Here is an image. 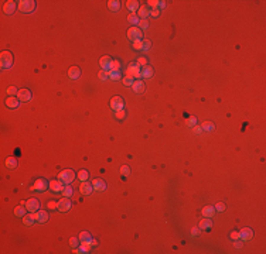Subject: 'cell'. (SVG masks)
<instances>
[{
  "instance_id": "1",
  "label": "cell",
  "mask_w": 266,
  "mask_h": 254,
  "mask_svg": "<svg viewBox=\"0 0 266 254\" xmlns=\"http://www.w3.org/2000/svg\"><path fill=\"white\" fill-rule=\"evenodd\" d=\"M12 65H13V55H12V52L3 51V52L0 54V66H1L3 69H7V68H10Z\"/></svg>"
},
{
  "instance_id": "2",
  "label": "cell",
  "mask_w": 266,
  "mask_h": 254,
  "mask_svg": "<svg viewBox=\"0 0 266 254\" xmlns=\"http://www.w3.org/2000/svg\"><path fill=\"white\" fill-rule=\"evenodd\" d=\"M58 179L65 185L71 184L72 181L75 179V172L72 171V170H64V171H61L58 174Z\"/></svg>"
},
{
  "instance_id": "3",
  "label": "cell",
  "mask_w": 266,
  "mask_h": 254,
  "mask_svg": "<svg viewBox=\"0 0 266 254\" xmlns=\"http://www.w3.org/2000/svg\"><path fill=\"white\" fill-rule=\"evenodd\" d=\"M19 9L23 13H31L36 9V1L34 0H20L19 1Z\"/></svg>"
},
{
  "instance_id": "4",
  "label": "cell",
  "mask_w": 266,
  "mask_h": 254,
  "mask_svg": "<svg viewBox=\"0 0 266 254\" xmlns=\"http://www.w3.org/2000/svg\"><path fill=\"white\" fill-rule=\"evenodd\" d=\"M142 30L137 28V27H130L128 30V38L132 41H137V40H142Z\"/></svg>"
},
{
  "instance_id": "5",
  "label": "cell",
  "mask_w": 266,
  "mask_h": 254,
  "mask_svg": "<svg viewBox=\"0 0 266 254\" xmlns=\"http://www.w3.org/2000/svg\"><path fill=\"white\" fill-rule=\"evenodd\" d=\"M126 75H130L133 78H142V71H140L137 64H130L126 69Z\"/></svg>"
},
{
  "instance_id": "6",
  "label": "cell",
  "mask_w": 266,
  "mask_h": 254,
  "mask_svg": "<svg viewBox=\"0 0 266 254\" xmlns=\"http://www.w3.org/2000/svg\"><path fill=\"white\" fill-rule=\"evenodd\" d=\"M110 109H113L115 112L116 110H122L123 109V99L120 96H113L110 99Z\"/></svg>"
},
{
  "instance_id": "7",
  "label": "cell",
  "mask_w": 266,
  "mask_h": 254,
  "mask_svg": "<svg viewBox=\"0 0 266 254\" xmlns=\"http://www.w3.org/2000/svg\"><path fill=\"white\" fill-rule=\"evenodd\" d=\"M112 64H113V59H112L110 57H108V55H105V57H102L101 59H99L101 68H102L104 71H108V72L112 69Z\"/></svg>"
},
{
  "instance_id": "8",
  "label": "cell",
  "mask_w": 266,
  "mask_h": 254,
  "mask_svg": "<svg viewBox=\"0 0 266 254\" xmlns=\"http://www.w3.org/2000/svg\"><path fill=\"white\" fill-rule=\"evenodd\" d=\"M26 208L28 212H33V213H36L37 210L40 209V202L36 199V198H31V199H28L26 201Z\"/></svg>"
},
{
  "instance_id": "9",
  "label": "cell",
  "mask_w": 266,
  "mask_h": 254,
  "mask_svg": "<svg viewBox=\"0 0 266 254\" xmlns=\"http://www.w3.org/2000/svg\"><path fill=\"white\" fill-rule=\"evenodd\" d=\"M48 186H50V182H47L46 179L40 178V179H37V181L34 182V185L31 186V189H36V190H40V192H43V190H46Z\"/></svg>"
},
{
  "instance_id": "10",
  "label": "cell",
  "mask_w": 266,
  "mask_h": 254,
  "mask_svg": "<svg viewBox=\"0 0 266 254\" xmlns=\"http://www.w3.org/2000/svg\"><path fill=\"white\" fill-rule=\"evenodd\" d=\"M57 209H58L59 212H68V210L71 209V201H70L68 198H65V196L62 198V199H59Z\"/></svg>"
},
{
  "instance_id": "11",
  "label": "cell",
  "mask_w": 266,
  "mask_h": 254,
  "mask_svg": "<svg viewBox=\"0 0 266 254\" xmlns=\"http://www.w3.org/2000/svg\"><path fill=\"white\" fill-rule=\"evenodd\" d=\"M17 97H19L20 102H28V100H31L33 95L28 89H20L19 92H17Z\"/></svg>"
},
{
  "instance_id": "12",
  "label": "cell",
  "mask_w": 266,
  "mask_h": 254,
  "mask_svg": "<svg viewBox=\"0 0 266 254\" xmlns=\"http://www.w3.org/2000/svg\"><path fill=\"white\" fill-rule=\"evenodd\" d=\"M79 190H81V193H82V195H85V196L91 195V192L93 190L92 182L89 184L88 181H82V184H81V186H79Z\"/></svg>"
},
{
  "instance_id": "13",
  "label": "cell",
  "mask_w": 266,
  "mask_h": 254,
  "mask_svg": "<svg viewBox=\"0 0 266 254\" xmlns=\"http://www.w3.org/2000/svg\"><path fill=\"white\" fill-rule=\"evenodd\" d=\"M253 237V232L251 230L249 227H245V229H242L239 232V239L242 241H248V240H251Z\"/></svg>"
},
{
  "instance_id": "14",
  "label": "cell",
  "mask_w": 266,
  "mask_h": 254,
  "mask_svg": "<svg viewBox=\"0 0 266 254\" xmlns=\"http://www.w3.org/2000/svg\"><path fill=\"white\" fill-rule=\"evenodd\" d=\"M14 10H16V1H13V0H9V1H6L3 4V12L6 14H9V16H12L14 13Z\"/></svg>"
},
{
  "instance_id": "15",
  "label": "cell",
  "mask_w": 266,
  "mask_h": 254,
  "mask_svg": "<svg viewBox=\"0 0 266 254\" xmlns=\"http://www.w3.org/2000/svg\"><path fill=\"white\" fill-rule=\"evenodd\" d=\"M92 186H93V189L95 190H105L106 189V184H105L104 179H101V178H95V179L92 181Z\"/></svg>"
},
{
  "instance_id": "16",
  "label": "cell",
  "mask_w": 266,
  "mask_h": 254,
  "mask_svg": "<svg viewBox=\"0 0 266 254\" xmlns=\"http://www.w3.org/2000/svg\"><path fill=\"white\" fill-rule=\"evenodd\" d=\"M19 103H20L19 97H14V96H9L6 99V106L9 109H16L19 106Z\"/></svg>"
},
{
  "instance_id": "17",
  "label": "cell",
  "mask_w": 266,
  "mask_h": 254,
  "mask_svg": "<svg viewBox=\"0 0 266 254\" xmlns=\"http://www.w3.org/2000/svg\"><path fill=\"white\" fill-rule=\"evenodd\" d=\"M36 220L38 223H44L48 220V213H47L46 210H37L36 212Z\"/></svg>"
},
{
  "instance_id": "18",
  "label": "cell",
  "mask_w": 266,
  "mask_h": 254,
  "mask_svg": "<svg viewBox=\"0 0 266 254\" xmlns=\"http://www.w3.org/2000/svg\"><path fill=\"white\" fill-rule=\"evenodd\" d=\"M137 16L140 17V20H146L147 16H150V9L149 6H140L137 10Z\"/></svg>"
},
{
  "instance_id": "19",
  "label": "cell",
  "mask_w": 266,
  "mask_h": 254,
  "mask_svg": "<svg viewBox=\"0 0 266 254\" xmlns=\"http://www.w3.org/2000/svg\"><path fill=\"white\" fill-rule=\"evenodd\" d=\"M50 188H51L54 192H62V189H64V184L61 182V181H51L50 182Z\"/></svg>"
},
{
  "instance_id": "20",
  "label": "cell",
  "mask_w": 266,
  "mask_h": 254,
  "mask_svg": "<svg viewBox=\"0 0 266 254\" xmlns=\"http://www.w3.org/2000/svg\"><path fill=\"white\" fill-rule=\"evenodd\" d=\"M34 222H37V220H36V213L30 212V215H24V216H23V223H24L26 226H31Z\"/></svg>"
},
{
  "instance_id": "21",
  "label": "cell",
  "mask_w": 266,
  "mask_h": 254,
  "mask_svg": "<svg viewBox=\"0 0 266 254\" xmlns=\"http://www.w3.org/2000/svg\"><path fill=\"white\" fill-rule=\"evenodd\" d=\"M201 213L204 217H212V216L215 215V208L214 206H204Z\"/></svg>"
},
{
  "instance_id": "22",
  "label": "cell",
  "mask_w": 266,
  "mask_h": 254,
  "mask_svg": "<svg viewBox=\"0 0 266 254\" xmlns=\"http://www.w3.org/2000/svg\"><path fill=\"white\" fill-rule=\"evenodd\" d=\"M132 88L135 90V93H143V92H144V82H142V81H135L133 85H132Z\"/></svg>"
},
{
  "instance_id": "23",
  "label": "cell",
  "mask_w": 266,
  "mask_h": 254,
  "mask_svg": "<svg viewBox=\"0 0 266 254\" xmlns=\"http://www.w3.org/2000/svg\"><path fill=\"white\" fill-rule=\"evenodd\" d=\"M79 75H81V71H79L78 66H71V68L68 69V76H70L71 79H78Z\"/></svg>"
},
{
  "instance_id": "24",
  "label": "cell",
  "mask_w": 266,
  "mask_h": 254,
  "mask_svg": "<svg viewBox=\"0 0 266 254\" xmlns=\"http://www.w3.org/2000/svg\"><path fill=\"white\" fill-rule=\"evenodd\" d=\"M198 227L201 229V230H207V229L212 227V220L209 219V217H204L201 222H200V226Z\"/></svg>"
},
{
  "instance_id": "25",
  "label": "cell",
  "mask_w": 266,
  "mask_h": 254,
  "mask_svg": "<svg viewBox=\"0 0 266 254\" xmlns=\"http://www.w3.org/2000/svg\"><path fill=\"white\" fill-rule=\"evenodd\" d=\"M126 7H128L132 13H135L136 10H139L140 6H139V1H136V0H128V1H126Z\"/></svg>"
},
{
  "instance_id": "26",
  "label": "cell",
  "mask_w": 266,
  "mask_h": 254,
  "mask_svg": "<svg viewBox=\"0 0 266 254\" xmlns=\"http://www.w3.org/2000/svg\"><path fill=\"white\" fill-rule=\"evenodd\" d=\"M108 7H109L110 12H117V10L120 9V1H117V0H109V1H108Z\"/></svg>"
},
{
  "instance_id": "27",
  "label": "cell",
  "mask_w": 266,
  "mask_h": 254,
  "mask_svg": "<svg viewBox=\"0 0 266 254\" xmlns=\"http://www.w3.org/2000/svg\"><path fill=\"white\" fill-rule=\"evenodd\" d=\"M153 76V68L151 66H143V69H142V78H151Z\"/></svg>"
},
{
  "instance_id": "28",
  "label": "cell",
  "mask_w": 266,
  "mask_h": 254,
  "mask_svg": "<svg viewBox=\"0 0 266 254\" xmlns=\"http://www.w3.org/2000/svg\"><path fill=\"white\" fill-rule=\"evenodd\" d=\"M26 210H27V208L24 206V205L16 206V209H14V215L17 216V217H23V216L26 215Z\"/></svg>"
},
{
  "instance_id": "29",
  "label": "cell",
  "mask_w": 266,
  "mask_h": 254,
  "mask_svg": "<svg viewBox=\"0 0 266 254\" xmlns=\"http://www.w3.org/2000/svg\"><path fill=\"white\" fill-rule=\"evenodd\" d=\"M214 123L212 121H204L201 124V128L202 130H205V131H212L214 130Z\"/></svg>"
},
{
  "instance_id": "30",
  "label": "cell",
  "mask_w": 266,
  "mask_h": 254,
  "mask_svg": "<svg viewBox=\"0 0 266 254\" xmlns=\"http://www.w3.org/2000/svg\"><path fill=\"white\" fill-rule=\"evenodd\" d=\"M6 167H7V168H10V170L16 168V167H17V159L13 158V157L7 158V159H6Z\"/></svg>"
},
{
  "instance_id": "31",
  "label": "cell",
  "mask_w": 266,
  "mask_h": 254,
  "mask_svg": "<svg viewBox=\"0 0 266 254\" xmlns=\"http://www.w3.org/2000/svg\"><path fill=\"white\" fill-rule=\"evenodd\" d=\"M91 240L89 241H81V250H82V253H88L89 250H91Z\"/></svg>"
},
{
  "instance_id": "32",
  "label": "cell",
  "mask_w": 266,
  "mask_h": 254,
  "mask_svg": "<svg viewBox=\"0 0 266 254\" xmlns=\"http://www.w3.org/2000/svg\"><path fill=\"white\" fill-rule=\"evenodd\" d=\"M128 21H129L130 24H139V16L135 14V13H132L128 16Z\"/></svg>"
},
{
  "instance_id": "33",
  "label": "cell",
  "mask_w": 266,
  "mask_h": 254,
  "mask_svg": "<svg viewBox=\"0 0 266 254\" xmlns=\"http://www.w3.org/2000/svg\"><path fill=\"white\" fill-rule=\"evenodd\" d=\"M122 82H123L125 86H132V85H133V82H135V79H133V76L126 75L123 79H122Z\"/></svg>"
},
{
  "instance_id": "34",
  "label": "cell",
  "mask_w": 266,
  "mask_h": 254,
  "mask_svg": "<svg viewBox=\"0 0 266 254\" xmlns=\"http://www.w3.org/2000/svg\"><path fill=\"white\" fill-rule=\"evenodd\" d=\"M62 195H64L65 198H70L72 195V188H71V185H70V184H67L64 186V189H62Z\"/></svg>"
},
{
  "instance_id": "35",
  "label": "cell",
  "mask_w": 266,
  "mask_h": 254,
  "mask_svg": "<svg viewBox=\"0 0 266 254\" xmlns=\"http://www.w3.org/2000/svg\"><path fill=\"white\" fill-rule=\"evenodd\" d=\"M78 239H79L81 241H89V240L92 239V237H91V235H89L88 232H81V235H79Z\"/></svg>"
},
{
  "instance_id": "36",
  "label": "cell",
  "mask_w": 266,
  "mask_h": 254,
  "mask_svg": "<svg viewBox=\"0 0 266 254\" xmlns=\"http://www.w3.org/2000/svg\"><path fill=\"white\" fill-rule=\"evenodd\" d=\"M109 78L112 81H120V79H122L120 72H113V71H109Z\"/></svg>"
},
{
  "instance_id": "37",
  "label": "cell",
  "mask_w": 266,
  "mask_h": 254,
  "mask_svg": "<svg viewBox=\"0 0 266 254\" xmlns=\"http://www.w3.org/2000/svg\"><path fill=\"white\" fill-rule=\"evenodd\" d=\"M186 124H187V127H194L195 124H197V117H194V116L188 117L187 120H186Z\"/></svg>"
},
{
  "instance_id": "38",
  "label": "cell",
  "mask_w": 266,
  "mask_h": 254,
  "mask_svg": "<svg viewBox=\"0 0 266 254\" xmlns=\"http://www.w3.org/2000/svg\"><path fill=\"white\" fill-rule=\"evenodd\" d=\"M88 175H89V174H88V171H85V170H81V171L78 172V178L81 179V182H82V181H88Z\"/></svg>"
},
{
  "instance_id": "39",
  "label": "cell",
  "mask_w": 266,
  "mask_h": 254,
  "mask_svg": "<svg viewBox=\"0 0 266 254\" xmlns=\"http://www.w3.org/2000/svg\"><path fill=\"white\" fill-rule=\"evenodd\" d=\"M98 78L101 79V81H106L108 78H109V72L108 71H99V74H98Z\"/></svg>"
},
{
  "instance_id": "40",
  "label": "cell",
  "mask_w": 266,
  "mask_h": 254,
  "mask_svg": "<svg viewBox=\"0 0 266 254\" xmlns=\"http://www.w3.org/2000/svg\"><path fill=\"white\" fill-rule=\"evenodd\" d=\"M130 174V168L128 165H122L120 167V175H123V177H129Z\"/></svg>"
},
{
  "instance_id": "41",
  "label": "cell",
  "mask_w": 266,
  "mask_h": 254,
  "mask_svg": "<svg viewBox=\"0 0 266 254\" xmlns=\"http://www.w3.org/2000/svg\"><path fill=\"white\" fill-rule=\"evenodd\" d=\"M110 71H113V72H119L120 71V62L119 61H116V59H113V64H112V69Z\"/></svg>"
},
{
  "instance_id": "42",
  "label": "cell",
  "mask_w": 266,
  "mask_h": 254,
  "mask_svg": "<svg viewBox=\"0 0 266 254\" xmlns=\"http://www.w3.org/2000/svg\"><path fill=\"white\" fill-rule=\"evenodd\" d=\"M115 116H116V119L117 120H123L125 119V116H126V113H125V110L122 109V110H116V113H115Z\"/></svg>"
},
{
  "instance_id": "43",
  "label": "cell",
  "mask_w": 266,
  "mask_h": 254,
  "mask_svg": "<svg viewBox=\"0 0 266 254\" xmlns=\"http://www.w3.org/2000/svg\"><path fill=\"white\" fill-rule=\"evenodd\" d=\"M17 92H19V90L14 88V86H9V88L6 89V93H7L9 96H13L14 93H17Z\"/></svg>"
},
{
  "instance_id": "44",
  "label": "cell",
  "mask_w": 266,
  "mask_h": 254,
  "mask_svg": "<svg viewBox=\"0 0 266 254\" xmlns=\"http://www.w3.org/2000/svg\"><path fill=\"white\" fill-rule=\"evenodd\" d=\"M150 47H151V43H150L149 40H144V41H143V45H142V50L143 51H149Z\"/></svg>"
},
{
  "instance_id": "45",
  "label": "cell",
  "mask_w": 266,
  "mask_h": 254,
  "mask_svg": "<svg viewBox=\"0 0 266 254\" xmlns=\"http://www.w3.org/2000/svg\"><path fill=\"white\" fill-rule=\"evenodd\" d=\"M139 25H140V30H146L149 27V23L147 20H139Z\"/></svg>"
},
{
  "instance_id": "46",
  "label": "cell",
  "mask_w": 266,
  "mask_h": 254,
  "mask_svg": "<svg viewBox=\"0 0 266 254\" xmlns=\"http://www.w3.org/2000/svg\"><path fill=\"white\" fill-rule=\"evenodd\" d=\"M142 45H143V41H142V40L133 41V48H136V50H142Z\"/></svg>"
},
{
  "instance_id": "47",
  "label": "cell",
  "mask_w": 266,
  "mask_h": 254,
  "mask_svg": "<svg viewBox=\"0 0 266 254\" xmlns=\"http://www.w3.org/2000/svg\"><path fill=\"white\" fill-rule=\"evenodd\" d=\"M215 210H218V212H224L225 210V205L222 202H218L217 205H215Z\"/></svg>"
},
{
  "instance_id": "48",
  "label": "cell",
  "mask_w": 266,
  "mask_h": 254,
  "mask_svg": "<svg viewBox=\"0 0 266 254\" xmlns=\"http://www.w3.org/2000/svg\"><path fill=\"white\" fill-rule=\"evenodd\" d=\"M147 6L157 9V7H159V0H149V1H147Z\"/></svg>"
},
{
  "instance_id": "49",
  "label": "cell",
  "mask_w": 266,
  "mask_h": 254,
  "mask_svg": "<svg viewBox=\"0 0 266 254\" xmlns=\"http://www.w3.org/2000/svg\"><path fill=\"white\" fill-rule=\"evenodd\" d=\"M146 64H147V59L144 57H140L137 59V65H139V66H140V65H142V66H146Z\"/></svg>"
},
{
  "instance_id": "50",
  "label": "cell",
  "mask_w": 266,
  "mask_h": 254,
  "mask_svg": "<svg viewBox=\"0 0 266 254\" xmlns=\"http://www.w3.org/2000/svg\"><path fill=\"white\" fill-rule=\"evenodd\" d=\"M78 241H79V239H77V237H71V239H70V244H71L72 247H77V246H78Z\"/></svg>"
},
{
  "instance_id": "51",
  "label": "cell",
  "mask_w": 266,
  "mask_h": 254,
  "mask_svg": "<svg viewBox=\"0 0 266 254\" xmlns=\"http://www.w3.org/2000/svg\"><path fill=\"white\" fill-rule=\"evenodd\" d=\"M191 128H193V133L194 134H201V131H202L201 126H197V124H195L194 127H191Z\"/></svg>"
},
{
  "instance_id": "52",
  "label": "cell",
  "mask_w": 266,
  "mask_h": 254,
  "mask_svg": "<svg viewBox=\"0 0 266 254\" xmlns=\"http://www.w3.org/2000/svg\"><path fill=\"white\" fill-rule=\"evenodd\" d=\"M47 206H48L50 209H57V206H58V202H54V201H50Z\"/></svg>"
},
{
  "instance_id": "53",
  "label": "cell",
  "mask_w": 266,
  "mask_h": 254,
  "mask_svg": "<svg viewBox=\"0 0 266 254\" xmlns=\"http://www.w3.org/2000/svg\"><path fill=\"white\" fill-rule=\"evenodd\" d=\"M150 16H153V17L156 19V17H159V16H160V12H159L157 9H153V10H150Z\"/></svg>"
},
{
  "instance_id": "54",
  "label": "cell",
  "mask_w": 266,
  "mask_h": 254,
  "mask_svg": "<svg viewBox=\"0 0 266 254\" xmlns=\"http://www.w3.org/2000/svg\"><path fill=\"white\" fill-rule=\"evenodd\" d=\"M234 246H235V247H236V248H242V246H244V243H242V241H239V240H238V239H236V240L234 241Z\"/></svg>"
},
{
  "instance_id": "55",
  "label": "cell",
  "mask_w": 266,
  "mask_h": 254,
  "mask_svg": "<svg viewBox=\"0 0 266 254\" xmlns=\"http://www.w3.org/2000/svg\"><path fill=\"white\" fill-rule=\"evenodd\" d=\"M231 239H232V240L239 239V232H232V233H231Z\"/></svg>"
},
{
  "instance_id": "56",
  "label": "cell",
  "mask_w": 266,
  "mask_h": 254,
  "mask_svg": "<svg viewBox=\"0 0 266 254\" xmlns=\"http://www.w3.org/2000/svg\"><path fill=\"white\" fill-rule=\"evenodd\" d=\"M200 230H201L200 227H193V230H191V236H197L198 233H200Z\"/></svg>"
},
{
  "instance_id": "57",
  "label": "cell",
  "mask_w": 266,
  "mask_h": 254,
  "mask_svg": "<svg viewBox=\"0 0 266 254\" xmlns=\"http://www.w3.org/2000/svg\"><path fill=\"white\" fill-rule=\"evenodd\" d=\"M72 253H74V254H81V253H82V250H81V248H78V247H74Z\"/></svg>"
},
{
  "instance_id": "58",
  "label": "cell",
  "mask_w": 266,
  "mask_h": 254,
  "mask_svg": "<svg viewBox=\"0 0 266 254\" xmlns=\"http://www.w3.org/2000/svg\"><path fill=\"white\" fill-rule=\"evenodd\" d=\"M164 7H166V1L160 0V1H159V9H164Z\"/></svg>"
},
{
  "instance_id": "59",
  "label": "cell",
  "mask_w": 266,
  "mask_h": 254,
  "mask_svg": "<svg viewBox=\"0 0 266 254\" xmlns=\"http://www.w3.org/2000/svg\"><path fill=\"white\" fill-rule=\"evenodd\" d=\"M91 244H92V246H96L98 241H96V240H93V239H91Z\"/></svg>"
}]
</instances>
